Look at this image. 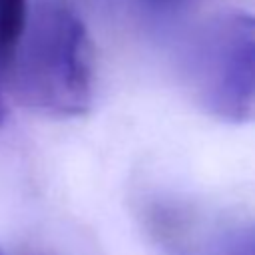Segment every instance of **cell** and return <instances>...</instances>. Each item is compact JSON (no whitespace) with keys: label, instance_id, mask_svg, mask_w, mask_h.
Wrapping results in <instances>:
<instances>
[{"label":"cell","instance_id":"obj_5","mask_svg":"<svg viewBox=\"0 0 255 255\" xmlns=\"http://www.w3.org/2000/svg\"><path fill=\"white\" fill-rule=\"evenodd\" d=\"M153 2H159V4H167V2H171V0H153Z\"/></svg>","mask_w":255,"mask_h":255},{"label":"cell","instance_id":"obj_1","mask_svg":"<svg viewBox=\"0 0 255 255\" xmlns=\"http://www.w3.org/2000/svg\"><path fill=\"white\" fill-rule=\"evenodd\" d=\"M26 108L52 118L84 116L94 102V52L82 18L50 0L30 12L6 78Z\"/></svg>","mask_w":255,"mask_h":255},{"label":"cell","instance_id":"obj_4","mask_svg":"<svg viewBox=\"0 0 255 255\" xmlns=\"http://www.w3.org/2000/svg\"><path fill=\"white\" fill-rule=\"evenodd\" d=\"M201 255H255V223L221 231L203 247Z\"/></svg>","mask_w":255,"mask_h":255},{"label":"cell","instance_id":"obj_6","mask_svg":"<svg viewBox=\"0 0 255 255\" xmlns=\"http://www.w3.org/2000/svg\"><path fill=\"white\" fill-rule=\"evenodd\" d=\"M0 255H2V253H0Z\"/></svg>","mask_w":255,"mask_h":255},{"label":"cell","instance_id":"obj_3","mask_svg":"<svg viewBox=\"0 0 255 255\" xmlns=\"http://www.w3.org/2000/svg\"><path fill=\"white\" fill-rule=\"evenodd\" d=\"M30 16L28 0H0V126L6 118V78Z\"/></svg>","mask_w":255,"mask_h":255},{"label":"cell","instance_id":"obj_2","mask_svg":"<svg viewBox=\"0 0 255 255\" xmlns=\"http://www.w3.org/2000/svg\"><path fill=\"white\" fill-rule=\"evenodd\" d=\"M193 104L225 124H255V14L227 12L201 26L183 60Z\"/></svg>","mask_w":255,"mask_h":255}]
</instances>
